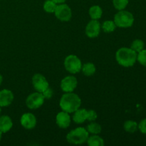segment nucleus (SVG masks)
I'll return each instance as SVG.
<instances>
[{
    "label": "nucleus",
    "mask_w": 146,
    "mask_h": 146,
    "mask_svg": "<svg viewBox=\"0 0 146 146\" xmlns=\"http://www.w3.org/2000/svg\"><path fill=\"white\" fill-rule=\"evenodd\" d=\"M102 29L104 30V32L106 33H111L115 31L116 29V25H115L114 21L112 20H107L105 21L102 24Z\"/></svg>",
    "instance_id": "obj_20"
},
{
    "label": "nucleus",
    "mask_w": 146,
    "mask_h": 146,
    "mask_svg": "<svg viewBox=\"0 0 146 146\" xmlns=\"http://www.w3.org/2000/svg\"><path fill=\"white\" fill-rule=\"evenodd\" d=\"M71 120L69 113L64 111L58 113L56 117V122L57 125L62 129L68 128L71 124Z\"/></svg>",
    "instance_id": "obj_12"
},
{
    "label": "nucleus",
    "mask_w": 146,
    "mask_h": 146,
    "mask_svg": "<svg viewBox=\"0 0 146 146\" xmlns=\"http://www.w3.org/2000/svg\"><path fill=\"white\" fill-rule=\"evenodd\" d=\"M115 59L122 66L131 67L137 61V53L131 48L122 47L115 53Z\"/></svg>",
    "instance_id": "obj_2"
},
{
    "label": "nucleus",
    "mask_w": 146,
    "mask_h": 146,
    "mask_svg": "<svg viewBox=\"0 0 146 146\" xmlns=\"http://www.w3.org/2000/svg\"><path fill=\"white\" fill-rule=\"evenodd\" d=\"M32 84L37 92L42 93L49 87L48 81L40 74H36L32 77Z\"/></svg>",
    "instance_id": "obj_8"
},
{
    "label": "nucleus",
    "mask_w": 146,
    "mask_h": 146,
    "mask_svg": "<svg viewBox=\"0 0 146 146\" xmlns=\"http://www.w3.org/2000/svg\"><path fill=\"white\" fill-rule=\"evenodd\" d=\"M1 137H2V133H1V131H0V141H1Z\"/></svg>",
    "instance_id": "obj_31"
},
{
    "label": "nucleus",
    "mask_w": 146,
    "mask_h": 146,
    "mask_svg": "<svg viewBox=\"0 0 146 146\" xmlns=\"http://www.w3.org/2000/svg\"><path fill=\"white\" fill-rule=\"evenodd\" d=\"M53 1L55 3H56V4H62V3L65 2L66 0H53Z\"/></svg>",
    "instance_id": "obj_29"
},
{
    "label": "nucleus",
    "mask_w": 146,
    "mask_h": 146,
    "mask_svg": "<svg viewBox=\"0 0 146 146\" xmlns=\"http://www.w3.org/2000/svg\"><path fill=\"white\" fill-rule=\"evenodd\" d=\"M88 13H89L90 17H91L92 19L98 20L99 19H101V17H102L103 11L101 7H99V6L98 5H94L92 6V7L89 9Z\"/></svg>",
    "instance_id": "obj_17"
},
{
    "label": "nucleus",
    "mask_w": 146,
    "mask_h": 146,
    "mask_svg": "<svg viewBox=\"0 0 146 146\" xmlns=\"http://www.w3.org/2000/svg\"><path fill=\"white\" fill-rule=\"evenodd\" d=\"M20 123L25 129L31 130L35 128L36 125V118L34 114L31 113H27L21 115Z\"/></svg>",
    "instance_id": "obj_11"
},
{
    "label": "nucleus",
    "mask_w": 146,
    "mask_h": 146,
    "mask_svg": "<svg viewBox=\"0 0 146 146\" xmlns=\"http://www.w3.org/2000/svg\"><path fill=\"white\" fill-rule=\"evenodd\" d=\"M123 128L126 132L133 133H135V131H138V124L136 121L128 120L124 123Z\"/></svg>",
    "instance_id": "obj_18"
},
{
    "label": "nucleus",
    "mask_w": 146,
    "mask_h": 146,
    "mask_svg": "<svg viewBox=\"0 0 146 146\" xmlns=\"http://www.w3.org/2000/svg\"><path fill=\"white\" fill-rule=\"evenodd\" d=\"M54 14L58 19L61 21H68L72 17V11L67 4H59L56 6Z\"/></svg>",
    "instance_id": "obj_7"
},
{
    "label": "nucleus",
    "mask_w": 146,
    "mask_h": 146,
    "mask_svg": "<svg viewBox=\"0 0 146 146\" xmlns=\"http://www.w3.org/2000/svg\"><path fill=\"white\" fill-rule=\"evenodd\" d=\"M2 81H3V76H1V74H0V85L1 84Z\"/></svg>",
    "instance_id": "obj_30"
},
{
    "label": "nucleus",
    "mask_w": 146,
    "mask_h": 146,
    "mask_svg": "<svg viewBox=\"0 0 146 146\" xmlns=\"http://www.w3.org/2000/svg\"><path fill=\"white\" fill-rule=\"evenodd\" d=\"M57 4L53 0H46L44 4V9L47 13H54Z\"/></svg>",
    "instance_id": "obj_23"
},
{
    "label": "nucleus",
    "mask_w": 146,
    "mask_h": 146,
    "mask_svg": "<svg viewBox=\"0 0 146 146\" xmlns=\"http://www.w3.org/2000/svg\"><path fill=\"white\" fill-rule=\"evenodd\" d=\"M1 106H0V115H1Z\"/></svg>",
    "instance_id": "obj_32"
},
{
    "label": "nucleus",
    "mask_w": 146,
    "mask_h": 146,
    "mask_svg": "<svg viewBox=\"0 0 146 146\" xmlns=\"http://www.w3.org/2000/svg\"><path fill=\"white\" fill-rule=\"evenodd\" d=\"M81 71L83 74L87 76H91L94 75L96 72V66L93 63H86L81 67Z\"/></svg>",
    "instance_id": "obj_19"
},
{
    "label": "nucleus",
    "mask_w": 146,
    "mask_h": 146,
    "mask_svg": "<svg viewBox=\"0 0 146 146\" xmlns=\"http://www.w3.org/2000/svg\"><path fill=\"white\" fill-rule=\"evenodd\" d=\"M87 120V110L82 108L79 109L74 112L73 115V121L76 124H81Z\"/></svg>",
    "instance_id": "obj_15"
},
{
    "label": "nucleus",
    "mask_w": 146,
    "mask_h": 146,
    "mask_svg": "<svg viewBox=\"0 0 146 146\" xmlns=\"http://www.w3.org/2000/svg\"><path fill=\"white\" fill-rule=\"evenodd\" d=\"M138 130L143 134L146 135V118H144L138 123Z\"/></svg>",
    "instance_id": "obj_27"
},
{
    "label": "nucleus",
    "mask_w": 146,
    "mask_h": 146,
    "mask_svg": "<svg viewBox=\"0 0 146 146\" xmlns=\"http://www.w3.org/2000/svg\"><path fill=\"white\" fill-rule=\"evenodd\" d=\"M89 136V133L86 128L78 127L70 131L66 135V140L68 143L74 145H80L86 142Z\"/></svg>",
    "instance_id": "obj_3"
},
{
    "label": "nucleus",
    "mask_w": 146,
    "mask_h": 146,
    "mask_svg": "<svg viewBox=\"0 0 146 146\" xmlns=\"http://www.w3.org/2000/svg\"><path fill=\"white\" fill-rule=\"evenodd\" d=\"M87 143L89 146H104V141L101 137L99 135H94L88 136V139L86 141Z\"/></svg>",
    "instance_id": "obj_16"
},
{
    "label": "nucleus",
    "mask_w": 146,
    "mask_h": 146,
    "mask_svg": "<svg viewBox=\"0 0 146 146\" xmlns=\"http://www.w3.org/2000/svg\"><path fill=\"white\" fill-rule=\"evenodd\" d=\"M64 67L67 71L72 74H75L81 71L82 64L78 56L71 54L66 57L64 60Z\"/></svg>",
    "instance_id": "obj_5"
},
{
    "label": "nucleus",
    "mask_w": 146,
    "mask_h": 146,
    "mask_svg": "<svg viewBox=\"0 0 146 146\" xmlns=\"http://www.w3.org/2000/svg\"><path fill=\"white\" fill-rule=\"evenodd\" d=\"M41 94L44 96V98H46V99H49L51 97L53 96V94H54V91L51 89L50 87H48L47 89H46L44 92H42Z\"/></svg>",
    "instance_id": "obj_28"
},
{
    "label": "nucleus",
    "mask_w": 146,
    "mask_h": 146,
    "mask_svg": "<svg viewBox=\"0 0 146 146\" xmlns=\"http://www.w3.org/2000/svg\"><path fill=\"white\" fill-rule=\"evenodd\" d=\"M101 24L98 20L92 19L88 23L86 27V34L89 38H96L101 31Z\"/></svg>",
    "instance_id": "obj_10"
},
{
    "label": "nucleus",
    "mask_w": 146,
    "mask_h": 146,
    "mask_svg": "<svg viewBox=\"0 0 146 146\" xmlns=\"http://www.w3.org/2000/svg\"><path fill=\"white\" fill-rule=\"evenodd\" d=\"M86 130L89 133L98 135V134H99L101 132L102 128H101V126L100 124L97 123L92 122L87 125Z\"/></svg>",
    "instance_id": "obj_21"
},
{
    "label": "nucleus",
    "mask_w": 146,
    "mask_h": 146,
    "mask_svg": "<svg viewBox=\"0 0 146 146\" xmlns=\"http://www.w3.org/2000/svg\"><path fill=\"white\" fill-rule=\"evenodd\" d=\"M44 97L40 92H35L29 95L26 100V104L29 109H37L44 103Z\"/></svg>",
    "instance_id": "obj_6"
},
{
    "label": "nucleus",
    "mask_w": 146,
    "mask_h": 146,
    "mask_svg": "<svg viewBox=\"0 0 146 146\" xmlns=\"http://www.w3.org/2000/svg\"><path fill=\"white\" fill-rule=\"evenodd\" d=\"M78 85L76 78L73 76H67L61 80V88L64 92H73Z\"/></svg>",
    "instance_id": "obj_9"
},
{
    "label": "nucleus",
    "mask_w": 146,
    "mask_h": 146,
    "mask_svg": "<svg viewBox=\"0 0 146 146\" xmlns=\"http://www.w3.org/2000/svg\"><path fill=\"white\" fill-rule=\"evenodd\" d=\"M129 0H113V4L114 7L118 11L123 10L128 6Z\"/></svg>",
    "instance_id": "obj_24"
},
{
    "label": "nucleus",
    "mask_w": 146,
    "mask_h": 146,
    "mask_svg": "<svg viewBox=\"0 0 146 146\" xmlns=\"http://www.w3.org/2000/svg\"><path fill=\"white\" fill-rule=\"evenodd\" d=\"M137 61L141 65L146 67V49L145 48L137 54Z\"/></svg>",
    "instance_id": "obj_25"
},
{
    "label": "nucleus",
    "mask_w": 146,
    "mask_h": 146,
    "mask_svg": "<svg viewBox=\"0 0 146 146\" xmlns=\"http://www.w3.org/2000/svg\"><path fill=\"white\" fill-rule=\"evenodd\" d=\"M98 115L94 110H88L87 111V120L89 121H94L96 120Z\"/></svg>",
    "instance_id": "obj_26"
},
{
    "label": "nucleus",
    "mask_w": 146,
    "mask_h": 146,
    "mask_svg": "<svg viewBox=\"0 0 146 146\" xmlns=\"http://www.w3.org/2000/svg\"><path fill=\"white\" fill-rule=\"evenodd\" d=\"M144 47H145V43L141 39L134 40L131 46V48H132L137 54L142 51L143 49H144Z\"/></svg>",
    "instance_id": "obj_22"
},
{
    "label": "nucleus",
    "mask_w": 146,
    "mask_h": 146,
    "mask_svg": "<svg viewBox=\"0 0 146 146\" xmlns=\"http://www.w3.org/2000/svg\"><path fill=\"white\" fill-rule=\"evenodd\" d=\"M133 15L131 12L125 10H121L116 13L114 17V22L119 28H129L133 25Z\"/></svg>",
    "instance_id": "obj_4"
},
{
    "label": "nucleus",
    "mask_w": 146,
    "mask_h": 146,
    "mask_svg": "<svg viewBox=\"0 0 146 146\" xmlns=\"http://www.w3.org/2000/svg\"><path fill=\"white\" fill-rule=\"evenodd\" d=\"M81 100L77 94L73 92L66 93L60 99L59 106L61 110L68 113H72L80 108Z\"/></svg>",
    "instance_id": "obj_1"
},
{
    "label": "nucleus",
    "mask_w": 146,
    "mask_h": 146,
    "mask_svg": "<svg viewBox=\"0 0 146 146\" xmlns=\"http://www.w3.org/2000/svg\"><path fill=\"white\" fill-rule=\"evenodd\" d=\"M13 126L12 120L8 115H0V131L5 133L9 131Z\"/></svg>",
    "instance_id": "obj_14"
},
{
    "label": "nucleus",
    "mask_w": 146,
    "mask_h": 146,
    "mask_svg": "<svg viewBox=\"0 0 146 146\" xmlns=\"http://www.w3.org/2000/svg\"><path fill=\"white\" fill-rule=\"evenodd\" d=\"M14 101V94L10 90L3 89L0 91V106L7 107Z\"/></svg>",
    "instance_id": "obj_13"
}]
</instances>
